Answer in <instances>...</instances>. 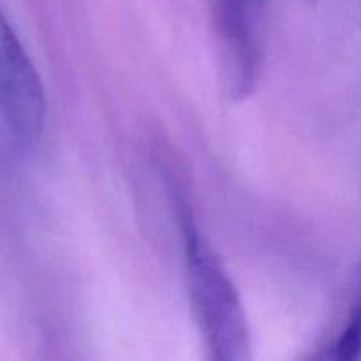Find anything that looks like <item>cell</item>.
Listing matches in <instances>:
<instances>
[{
	"mask_svg": "<svg viewBox=\"0 0 361 361\" xmlns=\"http://www.w3.org/2000/svg\"><path fill=\"white\" fill-rule=\"evenodd\" d=\"M221 46L224 92L233 101L254 94L264 62V0H212Z\"/></svg>",
	"mask_w": 361,
	"mask_h": 361,
	"instance_id": "2",
	"label": "cell"
},
{
	"mask_svg": "<svg viewBox=\"0 0 361 361\" xmlns=\"http://www.w3.org/2000/svg\"><path fill=\"white\" fill-rule=\"evenodd\" d=\"M173 200L185 247L190 305L208 361H254L249 323L231 277L201 236L192 204L178 183Z\"/></svg>",
	"mask_w": 361,
	"mask_h": 361,
	"instance_id": "1",
	"label": "cell"
},
{
	"mask_svg": "<svg viewBox=\"0 0 361 361\" xmlns=\"http://www.w3.org/2000/svg\"><path fill=\"white\" fill-rule=\"evenodd\" d=\"M0 115L21 148L41 141L46 122L42 80L0 7Z\"/></svg>",
	"mask_w": 361,
	"mask_h": 361,
	"instance_id": "3",
	"label": "cell"
}]
</instances>
